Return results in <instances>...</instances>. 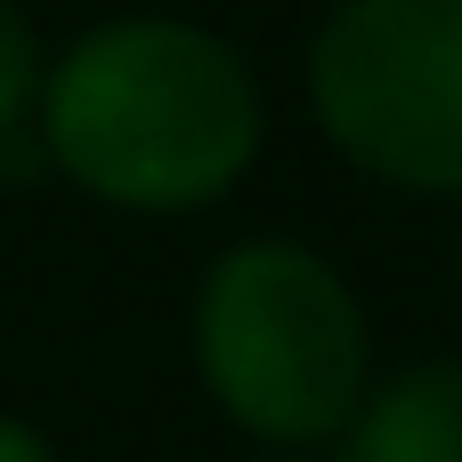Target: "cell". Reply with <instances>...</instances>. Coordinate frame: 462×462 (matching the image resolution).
I'll return each instance as SVG.
<instances>
[{
    "instance_id": "4",
    "label": "cell",
    "mask_w": 462,
    "mask_h": 462,
    "mask_svg": "<svg viewBox=\"0 0 462 462\" xmlns=\"http://www.w3.org/2000/svg\"><path fill=\"white\" fill-rule=\"evenodd\" d=\"M333 462H462V357L406 365L398 382L365 390Z\"/></svg>"
},
{
    "instance_id": "8",
    "label": "cell",
    "mask_w": 462,
    "mask_h": 462,
    "mask_svg": "<svg viewBox=\"0 0 462 462\" xmlns=\"http://www.w3.org/2000/svg\"><path fill=\"white\" fill-rule=\"evenodd\" d=\"M268 462H309V455H268Z\"/></svg>"
},
{
    "instance_id": "3",
    "label": "cell",
    "mask_w": 462,
    "mask_h": 462,
    "mask_svg": "<svg viewBox=\"0 0 462 462\" xmlns=\"http://www.w3.org/2000/svg\"><path fill=\"white\" fill-rule=\"evenodd\" d=\"M325 138L414 195H462V0H341L309 41Z\"/></svg>"
},
{
    "instance_id": "1",
    "label": "cell",
    "mask_w": 462,
    "mask_h": 462,
    "mask_svg": "<svg viewBox=\"0 0 462 462\" xmlns=\"http://www.w3.org/2000/svg\"><path fill=\"white\" fill-rule=\"evenodd\" d=\"M32 130L49 162L122 211H195L260 154L252 65L187 16H114L49 73Z\"/></svg>"
},
{
    "instance_id": "5",
    "label": "cell",
    "mask_w": 462,
    "mask_h": 462,
    "mask_svg": "<svg viewBox=\"0 0 462 462\" xmlns=\"http://www.w3.org/2000/svg\"><path fill=\"white\" fill-rule=\"evenodd\" d=\"M41 73H49V65H41V41H32L24 8L0 0V138L32 122V106H41Z\"/></svg>"
},
{
    "instance_id": "7",
    "label": "cell",
    "mask_w": 462,
    "mask_h": 462,
    "mask_svg": "<svg viewBox=\"0 0 462 462\" xmlns=\"http://www.w3.org/2000/svg\"><path fill=\"white\" fill-rule=\"evenodd\" d=\"M0 462H57V455H49V439H41L32 422L0 414Z\"/></svg>"
},
{
    "instance_id": "2",
    "label": "cell",
    "mask_w": 462,
    "mask_h": 462,
    "mask_svg": "<svg viewBox=\"0 0 462 462\" xmlns=\"http://www.w3.org/2000/svg\"><path fill=\"white\" fill-rule=\"evenodd\" d=\"M195 365L227 422L276 439L284 455L309 439H341L374 390V341L349 276L284 236L227 244L203 268Z\"/></svg>"
},
{
    "instance_id": "6",
    "label": "cell",
    "mask_w": 462,
    "mask_h": 462,
    "mask_svg": "<svg viewBox=\"0 0 462 462\" xmlns=\"http://www.w3.org/2000/svg\"><path fill=\"white\" fill-rule=\"evenodd\" d=\"M0 171H8V187H24V179H41V171H49V146H41V130H32V122L0 138Z\"/></svg>"
}]
</instances>
